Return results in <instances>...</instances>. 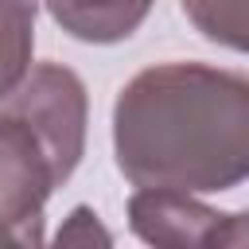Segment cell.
Listing matches in <instances>:
<instances>
[{
    "label": "cell",
    "instance_id": "cell-1",
    "mask_svg": "<svg viewBox=\"0 0 249 249\" xmlns=\"http://www.w3.org/2000/svg\"><path fill=\"white\" fill-rule=\"evenodd\" d=\"M113 156L132 187L191 195L249 179V74L206 62H156L113 105Z\"/></svg>",
    "mask_w": 249,
    "mask_h": 249
},
{
    "label": "cell",
    "instance_id": "cell-2",
    "mask_svg": "<svg viewBox=\"0 0 249 249\" xmlns=\"http://www.w3.org/2000/svg\"><path fill=\"white\" fill-rule=\"evenodd\" d=\"M62 183L66 175L39 128L0 105V245H39L43 206Z\"/></svg>",
    "mask_w": 249,
    "mask_h": 249
},
{
    "label": "cell",
    "instance_id": "cell-3",
    "mask_svg": "<svg viewBox=\"0 0 249 249\" xmlns=\"http://www.w3.org/2000/svg\"><path fill=\"white\" fill-rule=\"evenodd\" d=\"M4 105L39 128V136L51 144L62 175L70 179L86 156V121H89L86 82L62 62H39L27 70V78L16 86V93L4 97Z\"/></svg>",
    "mask_w": 249,
    "mask_h": 249
},
{
    "label": "cell",
    "instance_id": "cell-4",
    "mask_svg": "<svg viewBox=\"0 0 249 249\" xmlns=\"http://www.w3.org/2000/svg\"><path fill=\"white\" fill-rule=\"evenodd\" d=\"M222 218L226 214H218L214 206L198 202L191 191L140 187L128 198V226L148 245H167V249L202 245V249H214Z\"/></svg>",
    "mask_w": 249,
    "mask_h": 249
},
{
    "label": "cell",
    "instance_id": "cell-5",
    "mask_svg": "<svg viewBox=\"0 0 249 249\" xmlns=\"http://www.w3.org/2000/svg\"><path fill=\"white\" fill-rule=\"evenodd\" d=\"M51 19L82 43H121L152 12L156 0H43Z\"/></svg>",
    "mask_w": 249,
    "mask_h": 249
},
{
    "label": "cell",
    "instance_id": "cell-6",
    "mask_svg": "<svg viewBox=\"0 0 249 249\" xmlns=\"http://www.w3.org/2000/svg\"><path fill=\"white\" fill-rule=\"evenodd\" d=\"M35 0H0V101L31 70L35 51Z\"/></svg>",
    "mask_w": 249,
    "mask_h": 249
},
{
    "label": "cell",
    "instance_id": "cell-7",
    "mask_svg": "<svg viewBox=\"0 0 249 249\" xmlns=\"http://www.w3.org/2000/svg\"><path fill=\"white\" fill-rule=\"evenodd\" d=\"M179 4L202 39L249 54V0H179Z\"/></svg>",
    "mask_w": 249,
    "mask_h": 249
},
{
    "label": "cell",
    "instance_id": "cell-8",
    "mask_svg": "<svg viewBox=\"0 0 249 249\" xmlns=\"http://www.w3.org/2000/svg\"><path fill=\"white\" fill-rule=\"evenodd\" d=\"M58 245H93V241H101V245H109L113 241V233L97 222V214L89 210V206H74L70 210V218L62 222V230H58V237H54Z\"/></svg>",
    "mask_w": 249,
    "mask_h": 249
},
{
    "label": "cell",
    "instance_id": "cell-9",
    "mask_svg": "<svg viewBox=\"0 0 249 249\" xmlns=\"http://www.w3.org/2000/svg\"><path fill=\"white\" fill-rule=\"evenodd\" d=\"M230 245H249V210L222 218V230H218L214 249H230Z\"/></svg>",
    "mask_w": 249,
    "mask_h": 249
}]
</instances>
